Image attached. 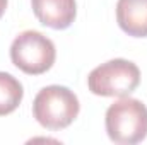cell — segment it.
Listing matches in <instances>:
<instances>
[{
	"label": "cell",
	"mask_w": 147,
	"mask_h": 145,
	"mask_svg": "<svg viewBox=\"0 0 147 145\" xmlns=\"http://www.w3.org/2000/svg\"><path fill=\"white\" fill-rule=\"evenodd\" d=\"M116 22L132 38H147V0H118Z\"/></svg>",
	"instance_id": "cell-6"
},
{
	"label": "cell",
	"mask_w": 147,
	"mask_h": 145,
	"mask_svg": "<svg viewBox=\"0 0 147 145\" xmlns=\"http://www.w3.org/2000/svg\"><path fill=\"white\" fill-rule=\"evenodd\" d=\"M31 5L38 21L55 31L70 28L77 15L75 0H31Z\"/></svg>",
	"instance_id": "cell-5"
},
{
	"label": "cell",
	"mask_w": 147,
	"mask_h": 145,
	"mask_svg": "<svg viewBox=\"0 0 147 145\" xmlns=\"http://www.w3.org/2000/svg\"><path fill=\"white\" fill-rule=\"evenodd\" d=\"M106 133L111 142L135 145L147 137V106L134 97H120L105 116Z\"/></svg>",
	"instance_id": "cell-1"
},
{
	"label": "cell",
	"mask_w": 147,
	"mask_h": 145,
	"mask_svg": "<svg viewBox=\"0 0 147 145\" xmlns=\"http://www.w3.org/2000/svg\"><path fill=\"white\" fill-rule=\"evenodd\" d=\"M80 104L69 87L48 85L43 87L33 101V116L46 130H63L79 116Z\"/></svg>",
	"instance_id": "cell-2"
},
{
	"label": "cell",
	"mask_w": 147,
	"mask_h": 145,
	"mask_svg": "<svg viewBox=\"0 0 147 145\" xmlns=\"http://www.w3.org/2000/svg\"><path fill=\"white\" fill-rule=\"evenodd\" d=\"M10 60L28 75H41L53 67L57 50L53 41L43 33L24 31L10 44Z\"/></svg>",
	"instance_id": "cell-4"
},
{
	"label": "cell",
	"mask_w": 147,
	"mask_h": 145,
	"mask_svg": "<svg viewBox=\"0 0 147 145\" xmlns=\"http://www.w3.org/2000/svg\"><path fill=\"white\" fill-rule=\"evenodd\" d=\"M24 97L22 84L10 73L0 72V116L10 114L19 108Z\"/></svg>",
	"instance_id": "cell-7"
},
{
	"label": "cell",
	"mask_w": 147,
	"mask_h": 145,
	"mask_svg": "<svg viewBox=\"0 0 147 145\" xmlns=\"http://www.w3.org/2000/svg\"><path fill=\"white\" fill-rule=\"evenodd\" d=\"M7 2H9V0H0V17L5 14V9H7Z\"/></svg>",
	"instance_id": "cell-8"
},
{
	"label": "cell",
	"mask_w": 147,
	"mask_h": 145,
	"mask_svg": "<svg viewBox=\"0 0 147 145\" xmlns=\"http://www.w3.org/2000/svg\"><path fill=\"white\" fill-rule=\"evenodd\" d=\"M140 84L139 67L125 58H115L96 67L87 77V87L94 96L127 97Z\"/></svg>",
	"instance_id": "cell-3"
}]
</instances>
